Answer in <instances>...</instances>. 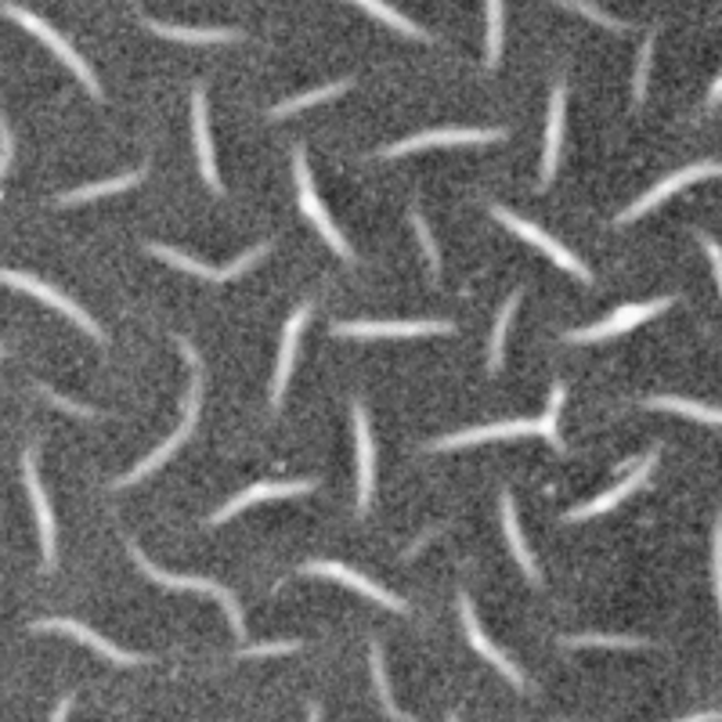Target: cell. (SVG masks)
Returning a JSON list of instances; mask_svg holds the SVG:
<instances>
[{"label": "cell", "instance_id": "cell-22", "mask_svg": "<svg viewBox=\"0 0 722 722\" xmlns=\"http://www.w3.org/2000/svg\"><path fill=\"white\" fill-rule=\"evenodd\" d=\"M564 102L567 87L556 83L553 105H550V127H545V156H542V189H550L556 178V156H560V138H564Z\"/></svg>", "mask_w": 722, "mask_h": 722}, {"label": "cell", "instance_id": "cell-12", "mask_svg": "<svg viewBox=\"0 0 722 722\" xmlns=\"http://www.w3.org/2000/svg\"><path fill=\"white\" fill-rule=\"evenodd\" d=\"M304 571H307V575H326V578H336V582L351 585V589H358L361 596H369V600H376V603H383V607H391V611H397V614H405V611H408V603H405V600H397L394 593L380 589L376 582H369L365 575H358V571H351V567L332 564V560H311V564H304Z\"/></svg>", "mask_w": 722, "mask_h": 722}, {"label": "cell", "instance_id": "cell-42", "mask_svg": "<svg viewBox=\"0 0 722 722\" xmlns=\"http://www.w3.org/2000/svg\"><path fill=\"white\" fill-rule=\"evenodd\" d=\"M69 708H72V693H69V697H61V701H58V708H55V715H52V722H66V715H69Z\"/></svg>", "mask_w": 722, "mask_h": 722}, {"label": "cell", "instance_id": "cell-2", "mask_svg": "<svg viewBox=\"0 0 722 722\" xmlns=\"http://www.w3.org/2000/svg\"><path fill=\"white\" fill-rule=\"evenodd\" d=\"M131 556L138 560V567L145 571L148 578L153 582H159V585H170V589H192V593H206V596H214V600L224 607V614H228V621H232V629H235V636H246V625H242V611H239V603H235V596L224 589V585H217V582H210V578H195V575H170V571H159L153 560H148L138 545L131 542Z\"/></svg>", "mask_w": 722, "mask_h": 722}, {"label": "cell", "instance_id": "cell-33", "mask_svg": "<svg viewBox=\"0 0 722 722\" xmlns=\"http://www.w3.org/2000/svg\"><path fill=\"white\" fill-rule=\"evenodd\" d=\"M413 224H416V235H419L422 253H427V264H430L433 275H438V271H441V257H438V246H433V235H430V228H427V217L419 214V206H413Z\"/></svg>", "mask_w": 722, "mask_h": 722}, {"label": "cell", "instance_id": "cell-38", "mask_svg": "<svg viewBox=\"0 0 722 722\" xmlns=\"http://www.w3.org/2000/svg\"><path fill=\"white\" fill-rule=\"evenodd\" d=\"M575 11H582L585 19H593V22H600V26H611V30H625V22H618V19H611L607 15V11H600V8H593V4H582V0H575V4H571Z\"/></svg>", "mask_w": 722, "mask_h": 722}, {"label": "cell", "instance_id": "cell-37", "mask_svg": "<svg viewBox=\"0 0 722 722\" xmlns=\"http://www.w3.org/2000/svg\"><path fill=\"white\" fill-rule=\"evenodd\" d=\"M293 651H301V643H293V640H285V643H257V646H250V651H242V657H264V654H293Z\"/></svg>", "mask_w": 722, "mask_h": 722}, {"label": "cell", "instance_id": "cell-46", "mask_svg": "<svg viewBox=\"0 0 722 722\" xmlns=\"http://www.w3.org/2000/svg\"><path fill=\"white\" fill-rule=\"evenodd\" d=\"M448 722H459V715H448Z\"/></svg>", "mask_w": 722, "mask_h": 722}, {"label": "cell", "instance_id": "cell-5", "mask_svg": "<svg viewBox=\"0 0 722 722\" xmlns=\"http://www.w3.org/2000/svg\"><path fill=\"white\" fill-rule=\"evenodd\" d=\"M492 217H499V224H506L509 232H517L520 239H528L531 246H539V250L545 253V257H553L560 268L564 271H571V275H578L582 282H593V275H589V268L582 264V260L567 250V246H560L553 235H545L539 224H528V221H520L517 214H509V210H503V206H492Z\"/></svg>", "mask_w": 722, "mask_h": 722}, {"label": "cell", "instance_id": "cell-15", "mask_svg": "<svg viewBox=\"0 0 722 722\" xmlns=\"http://www.w3.org/2000/svg\"><path fill=\"white\" fill-rule=\"evenodd\" d=\"M524 433H542V419H506V422H492V427H473V430H459L452 438L433 441V452H448V448H463V444H481V441H495V438H524Z\"/></svg>", "mask_w": 722, "mask_h": 722}, {"label": "cell", "instance_id": "cell-1", "mask_svg": "<svg viewBox=\"0 0 722 722\" xmlns=\"http://www.w3.org/2000/svg\"><path fill=\"white\" fill-rule=\"evenodd\" d=\"M181 351H184V358H189V365H192V387H189V402H184V419H181V427L170 433V438L156 448L153 455L148 459H142L138 466H134L127 477H120L116 481V488H127V484H138L145 473H153V470H159L167 463V459L178 452V444L189 438V433L195 430V419H199V402H203V372H199V358H195V347L189 343V340H181Z\"/></svg>", "mask_w": 722, "mask_h": 722}, {"label": "cell", "instance_id": "cell-29", "mask_svg": "<svg viewBox=\"0 0 722 722\" xmlns=\"http://www.w3.org/2000/svg\"><path fill=\"white\" fill-rule=\"evenodd\" d=\"M347 87H351V80H336V83H329V87H318V91L296 94V98H290V102H282V105L271 109V116H290V112H301V109H307V105H318V102H326V98L343 94Z\"/></svg>", "mask_w": 722, "mask_h": 722}, {"label": "cell", "instance_id": "cell-19", "mask_svg": "<svg viewBox=\"0 0 722 722\" xmlns=\"http://www.w3.org/2000/svg\"><path fill=\"white\" fill-rule=\"evenodd\" d=\"M459 614H463V625H466V636H470V643H473V651H477L484 662H492L495 668L503 672V676L514 682V687L520 690L524 687V676H520V668L509 662V657L503 654V651H495V646L488 643V636L481 632V625H477V614H473V603H470V596L466 593H459Z\"/></svg>", "mask_w": 722, "mask_h": 722}, {"label": "cell", "instance_id": "cell-16", "mask_svg": "<svg viewBox=\"0 0 722 722\" xmlns=\"http://www.w3.org/2000/svg\"><path fill=\"white\" fill-rule=\"evenodd\" d=\"M304 492H315V481H268V484H253V488H246L242 495H235V499L217 509L214 517H210V524H224V520H232L239 509L253 506L260 499H290V495H304Z\"/></svg>", "mask_w": 722, "mask_h": 722}, {"label": "cell", "instance_id": "cell-36", "mask_svg": "<svg viewBox=\"0 0 722 722\" xmlns=\"http://www.w3.org/2000/svg\"><path fill=\"white\" fill-rule=\"evenodd\" d=\"M15 159V138H11V131H8V120H4V112H0V178L8 173V163Z\"/></svg>", "mask_w": 722, "mask_h": 722}, {"label": "cell", "instance_id": "cell-40", "mask_svg": "<svg viewBox=\"0 0 722 722\" xmlns=\"http://www.w3.org/2000/svg\"><path fill=\"white\" fill-rule=\"evenodd\" d=\"M41 394H44V397H52V402H55L58 408H66V413H77V416H87V419H94V413H91V408H83V405H77V402H69V397H61V394L47 391V387H41Z\"/></svg>", "mask_w": 722, "mask_h": 722}, {"label": "cell", "instance_id": "cell-9", "mask_svg": "<svg viewBox=\"0 0 722 722\" xmlns=\"http://www.w3.org/2000/svg\"><path fill=\"white\" fill-rule=\"evenodd\" d=\"M701 178H722V163H693V167H682L679 173H672V178H665L657 189H651L643 199H636L629 210H621V217H618V224H625V221H636V217H643L646 210H654V206H662L668 195H676L679 189H687V184H693V181H701Z\"/></svg>", "mask_w": 722, "mask_h": 722}, {"label": "cell", "instance_id": "cell-11", "mask_svg": "<svg viewBox=\"0 0 722 722\" xmlns=\"http://www.w3.org/2000/svg\"><path fill=\"white\" fill-rule=\"evenodd\" d=\"M22 481H26V492H30L33 509H36V524H41L44 571H55V514H52V506H47V495H44L41 477H36V463H33V452H30V448L22 452Z\"/></svg>", "mask_w": 722, "mask_h": 722}, {"label": "cell", "instance_id": "cell-13", "mask_svg": "<svg viewBox=\"0 0 722 722\" xmlns=\"http://www.w3.org/2000/svg\"><path fill=\"white\" fill-rule=\"evenodd\" d=\"M36 632H69V636H77L80 643H87V646H94L98 654L102 657H109V662H116V665H142V662H148L145 654H131V651H120L116 643H109V640H102L98 636L94 629H87L83 621H72V618H44V621H36L33 625Z\"/></svg>", "mask_w": 722, "mask_h": 722}, {"label": "cell", "instance_id": "cell-35", "mask_svg": "<svg viewBox=\"0 0 722 722\" xmlns=\"http://www.w3.org/2000/svg\"><path fill=\"white\" fill-rule=\"evenodd\" d=\"M651 55H654V36H646L643 52H640V66H636V105H643L646 98V77H651Z\"/></svg>", "mask_w": 722, "mask_h": 722}, {"label": "cell", "instance_id": "cell-6", "mask_svg": "<svg viewBox=\"0 0 722 722\" xmlns=\"http://www.w3.org/2000/svg\"><path fill=\"white\" fill-rule=\"evenodd\" d=\"M293 173H296V199H301V206L307 210V217L315 221V228L326 235V242L332 246V253L336 257H343V260H351V246L343 242V235L336 232V224L329 221V214H326V206L318 203V195H315V184H311V170H307V156H304V148H296L293 153Z\"/></svg>", "mask_w": 722, "mask_h": 722}, {"label": "cell", "instance_id": "cell-26", "mask_svg": "<svg viewBox=\"0 0 722 722\" xmlns=\"http://www.w3.org/2000/svg\"><path fill=\"white\" fill-rule=\"evenodd\" d=\"M654 408H668V413H679V416H690V419H701V422H715L722 427V408H712V405H701V402H690V397H672V394H662V397H651Z\"/></svg>", "mask_w": 722, "mask_h": 722}, {"label": "cell", "instance_id": "cell-14", "mask_svg": "<svg viewBox=\"0 0 722 722\" xmlns=\"http://www.w3.org/2000/svg\"><path fill=\"white\" fill-rule=\"evenodd\" d=\"M354 441H358V517L369 514V499H372V484H376V452H372V430H369V416L361 402H354Z\"/></svg>", "mask_w": 722, "mask_h": 722}, {"label": "cell", "instance_id": "cell-28", "mask_svg": "<svg viewBox=\"0 0 722 722\" xmlns=\"http://www.w3.org/2000/svg\"><path fill=\"white\" fill-rule=\"evenodd\" d=\"M369 665H372V679H376V690H380L383 712H387L391 719H397V722H408V715L394 704V697H391V682H387V668H383V651H380V643H372V646H369Z\"/></svg>", "mask_w": 722, "mask_h": 722}, {"label": "cell", "instance_id": "cell-45", "mask_svg": "<svg viewBox=\"0 0 722 722\" xmlns=\"http://www.w3.org/2000/svg\"><path fill=\"white\" fill-rule=\"evenodd\" d=\"M307 722H321V712H318V704H311V708H307Z\"/></svg>", "mask_w": 722, "mask_h": 722}, {"label": "cell", "instance_id": "cell-21", "mask_svg": "<svg viewBox=\"0 0 722 722\" xmlns=\"http://www.w3.org/2000/svg\"><path fill=\"white\" fill-rule=\"evenodd\" d=\"M192 123H195V148H199V167H203L206 184L217 195H224L221 178H217V163H214V145H210V127H206V91L195 87L192 91Z\"/></svg>", "mask_w": 722, "mask_h": 722}, {"label": "cell", "instance_id": "cell-39", "mask_svg": "<svg viewBox=\"0 0 722 722\" xmlns=\"http://www.w3.org/2000/svg\"><path fill=\"white\" fill-rule=\"evenodd\" d=\"M712 556H715V589H719V607H722V514L715 517V539H712Z\"/></svg>", "mask_w": 722, "mask_h": 722}, {"label": "cell", "instance_id": "cell-47", "mask_svg": "<svg viewBox=\"0 0 722 722\" xmlns=\"http://www.w3.org/2000/svg\"><path fill=\"white\" fill-rule=\"evenodd\" d=\"M0 354H4V347H0Z\"/></svg>", "mask_w": 722, "mask_h": 722}, {"label": "cell", "instance_id": "cell-24", "mask_svg": "<svg viewBox=\"0 0 722 722\" xmlns=\"http://www.w3.org/2000/svg\"><path fill=\"white\" fill-rule=\"evenodd\" d=\"M148 30H156L159 36H170V41L181 44H232L235 30H195V26H170V22H153L148 19Z\"/></svg>", "mask_w": 722, "mask_h": 722}, {"label": "cell", "instance_id": "cell-43", "mask_svg": "<svg viewBox=\"0 0 722 722\" xmlns=\"http://www.w3.org/2000/svg\"><path fill=\"white\" fill-rule=\"evenodd\" d=\"M679 722H722V712H697V715H687Z\"/></svg>", "mask_w": 722, "mask_h": 722}, {"label": "cell", "instance_id": "cell-8", "mask_svg": "<svg viewBox=\"0 0 722 722\" xmlns=\"http://www.w3.org/2000/svg\"><path fill=\"white\" fill-rule=\"evenodd\" d=\"M148 250H153L159 260H167V264L189 271V275H199V279H206V282H228V279H235V275H242V271H250L257 260L268 253V242H257L250 253H242V257L235 260V264H228V268H206V264H199V260L184 257V253H178V250H170V246H159V242H148Z\"/></svg>", "mask_w": 722, "mask_h": 722}, {"label": "cell", "instance_id": "cell-32", "mask_svg": "<svg viewBox=\"0 0 722 722\" xmlns=\"http://www.w3.org/2000/svg\"><path fill=\"white\" fill-rule=\"evenodd\" d=\"M571 646H618V651H640L646 640L636 636H603V632H589V636H571Z\"/></svg>", "mask_w": 722, "mask_h": 722}, {"label": "cell", "instance_id": "cell-7", "mask_svg": "<svg viewBox=\"0 0 722 722\" xmlns=\"http://www.w3.org/2000/svg\"><path fill=\"white\" fill-rule=\"evenodd\" d=\"M676 301L672 296H662V301H651V304H625L621 311H614L611 318L607 321H600V326H589V329H575V332H567V340L571 343H596V340H607V336H618V332H625V329H632V326H640V321H646V318H654V315H662L665 307H672Z\"/></svg>", "mask_w": 722, "mask_h": 722}, {"label": "cell", "instance_id": "cell-41", "mask_svg": "<svg viewBox=\"0 0 722 722\" xmlns=\"http://www.w3.org/2000/svg\"><path fill=\"white\" fill-rule=\"evenodd\" d=\"M697 239H701V246H704L708 260H712L715 279H719V290H722V250H719V242H715V239H708V235H697Z\"/></svg>", "mask_w": 722, "mask_h": 722}, {"label": "cell", "instance_id": "cell-31", "mask_svg": "<svg viewBox=\"0 0 722 722\" xmlns=\"http://www.w3.org/2000/svg\"><path fill=\"white\" fill-rule=\"evenodd\" d=\"M503 55V4L488 0V69L499 66Z\"/></svg>", "mask_w": 722, "mask_h": 722}, {"label": "cell", "instance_id": "cell-30", "mask_svg": "<svg viewBox=\"0 0 722 722\" xmlns=\"http://www.w3.org/2000/svg\"><path fill=\"white\" fill-rule=\"evenodd\" d=\"M361 11H369V15H376L380 22H387V26H394V30H402V33H408V36H419V41H430L427 33H422L416 22H408L402 11L397 8H391V4H380V0H361L358 4Z\"/></svg>", "mask_w": 722, "mask_h": 722}, {"label": "cell", "instance_id": "cell-23", "mask_svg": "<svg viewBox=\"0 0 722 722\" xmlns=\"http://www.w3.org/2000/svg\"><path fill=\"white\" fill-rule=\"evenodd\" d=\"M499 509H503V528H506L509 550H514V556L520 560V567H524V575H528L531 582H542L539 567H534V560H531L528 545H524V534H520V524H517V506H514V495L503 492V495H499Z\"/></svg>", "mask_w": 722, "mask_h": 722}, {"label": "cell", "instance_id": "cell-27", "mask_svg": "<svg viewBox=\"0 0 722 722\" xmlns=\"http://www.w3.org/2000/svg\"><path fill=\"white\" fill-rule=\"evenodd\" d=\"M520 290H514L509 293V301H506V307H503V315H499V321H495V332H492V358H488V369L492 372H499L503 369V351H506V332H509V321H514V315H517V304H520Z\"/></svg>", "mask_w": 722, "mask_h": 722}, {"label": "cell", "instance_id": "cell-10", "mask_svg": "<svg viewBox=\"0 0 722 722\" xmlns=\"http://www.w3.org/2000/svg\"><path fill=\"white\" fill-rule=\"evenodd\" d=\"M506 131H466V127H455V131H427V134H416V138H405L391 148H383V156L397 159V156H408V153H419V148H438V145H481V142H499Z\"/></svg>", "mask_w": 722, "mask_h": 722}, {"label": "cell", "instance_id": "cell-20", "mask_svg": "<svg viewBox=\"0 0 722 722\" xmlns=\"http://www.w3.org/2000/svg\"><path fill=\"white\" fill-rule=\"evenodd\" d=\"M311 318V304H301L293 311V318L285 321L282 329V347H279V369H275V380H271V405H282V394H285V383H290V372H293V354H296V340H301V329L307 326Z\"/></svg>", "mask_w": 722, "mask_h": 722}, {"label": "cell", "instance_id": "cell-18", "mask_svg": "<svg viewBox=\"0 0 722 722\" xmlns=\"http://www.w3.org/2000/svg\"><path fill=\"white\" fill-rule=\"evenodd\" d=\"M336 336H430V332H452V321H340L332 329Z\"/></svg>", "mask_w": 722, "mask_h": 722}, {"label": "cell", "instance_id": "cell-4", "mask_svg": "<svg viewBox=\"0 0 722 722\" xmlns=\"http://www.w3.org/2000/svg\"><path fill=\"white\" fill-rule=\"evenodd\" d=\"M0 282H8V285H15V290H22V293H33L36 301H44V304H52V307H58L61 315L66 318H72L77 326L83 329V332H91L94 340H102L105 343V332H102V326L87 315V311L80 307V304H72L69 296H61L55 285H47V282H41V279H33V275H26V271H8V268H0Z\"/></svg>", "mask_w": 722, "mask_h": 722}, {"label": "cell", "instance_id": "cell-34", "mask_svg": "<svg viewBox=\"0 0 722 722\" xmlns=\"http://www.w3.org/2000/svg\"><path fill=\"white\" fill-rule=\"evenodd\" d=\"M560 405H564V383H556L553 394H550V408L542 416V438H550L560 448V433H556V416H560Z\"/></svg>", "mask_w": 722, "mask_h": 722}, {"label": "cell", "instance_id": "cell-44", "mask_svg": "<svg viewBox=\"0 0 722 722\" xmlns=\"http://www.w3.org/2000/svg\"><path fill=\"white\" fill-rule=\"evenodd\" d=\"M722 102V77L715 80V87H712V94H708V105H719Z\"/></svg>", "mask_w": 722, "mask_h": 722}, {"label": "cell", "instance_id": "cell-3", "mask_svg": "<svg viewBox=\"0 0 722 722\" xmlns=\"http://www.w3.org/2000/svg\"><path fill=\"white\" fill-rule=\"evenodd\" d=\"M0 11H4L8 19H15L19 26H26L30 33H36V36H41V41H44L47 47H52V52H55V55H58L61 61H66V66H69L72 72H77V77H80V83L87 87V91H91L94 98H102V83L94 80L91 66H87V61H83V58H80L77 52H72V47H69L66 41H61V36H58V33H55L52 26H47V22H44L41 15H33V11H30V8H22V4H4V8H0Z\"/></svg>", "mask_w": 722, "mask_h": 722}, {"label": "cell", "instance_id": "cell-17", "mask_svg": "<svg viewBox=\"0 0 722 722\" xmlns=\"http://www.w3.org/2000/svg\"><path fill=\"white\" fill-rule=\"evenodd\" d=\"M654 466H657V452H651L646 459H640V466L636 470H629V477L618 484V488H611V492H603L600 499H593V503H585V506H578V509H571L567 514V520H589V517H600V514H607V509H614L621 499H629L632 492L640 488V484L651 477L654 473Z\"/></svg>", "mask_w": 722, "mask_h": 722}, {"label": "cell", "instance_id": "cell-25", "mask_svg": "<svg viewBox=\"0 0 722 722\" xmlns=\"http://www.w3.org/2000/svg\"><path fill=\"white\" fill-rule=\"evenodd\" d=\"M145 178V170H131V173H123V178H112V181H98V184H87V189H72V192H66L58 199L61 206H69V203H87V199H98V195H112V192H123V189H134Z\"/></svg>", "mask_w": 722, "mask_h": 722}]
</instances>
